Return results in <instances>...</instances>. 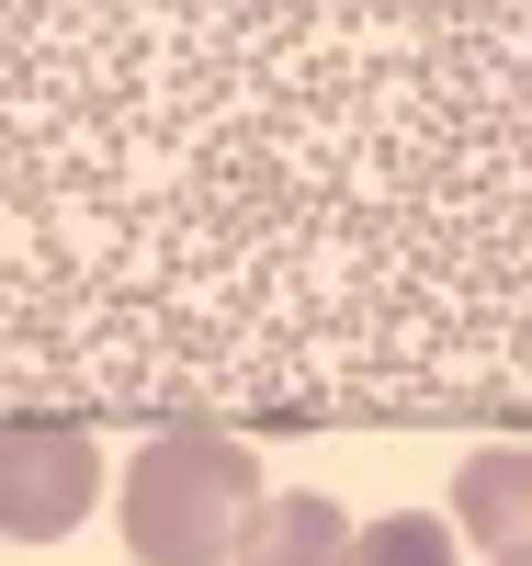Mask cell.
Here are the masks:
<instances>
[{"label": "cell", "mask_w": 532, "mask_h": 566, "mask_svg": "<svg viewBox=\"0 0 532 566\" xmlns=\"http://www.w3.org/2000/svg\"><path fill=\"white\" fill-rule=\"evenodd\" d=\"M261 464L250 442L205 431V419H170V431L148 442L114 476V533L136 566H238V544L261 533Z\"/></svg>", "instance_id": "obj_1"}, {"label": "cell", "mask_w": 532, "mask_h": 566, "mask_svg": "<svg viewBox=\"0 0 532 566\" xmlns=\"http://www.w3.org/2000/svg\"><path fill=\"white\" fill-rule=\"evenodd\" d=\"M103 499H114L103 488V442H91L80 419L23 408L12 431H0V533L12 544H69Z\"/></svg>", "instance_id": "obj_2"}, {"label": "cell", "mask_w": 532, "mask_h": 566, "mask_svg": "<svg viewBox=\"0 0 532 566\" xmlns=\"http://www.w3.org/2000/svg\"><path fill=\"white\" fill-rule=\"evenodd\" d=\"M453 533L488 555H532V442H488L453 464Z\"/></svg>", "instance_id": "obj_3"}, {"label": "cell", "mask_w": 532, "mask_h": 566, "mask_svg": "<svg viewBox=\"0 0 532 566\" xmlns=\"http://www.w3.org/2000/svg\"><path fill=\"white\" fill-rule=\"evenodd\" d=\"M238 566H363V533L341 522V499H272Z\"/></svg>", "instance_id": "obj_4"}, {"label": "cell", "mask_w": 532, "mask_h": 566, "mask_svg": "<svg viewBox=\"0 0 532 566\" xmlns=\"http://www.w3.org/2000/svg\"><path fill=\"white\" fill-rule=\"evenodd\" d=\"M363 566H453V522L385 510V522H363Z\"/></svg>", "instance_id": "obj_5"}, {"label": "cell", "mask_w": 532, "mask_h": 566, "mask_svg": "<svg viewBox=\"0 0 532 566\" xmlns=\"http://www.w3.org/2000/svg\"><path fill=\"white\" fill-rule=\"evenodd\" d=\"M488 566H532V555H488Z\"/></svg>", "instance_id": "obj_6"}]
</instances>
